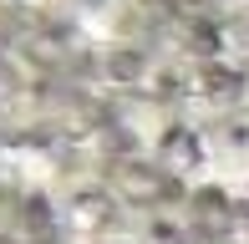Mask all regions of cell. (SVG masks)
Returning <instances> with one entry per match:
<instances>
[{"mask_svg":"<svg viewBox=\"0 0 249 244\" xmlns=\"http://www.w3.org/2000/svg\"><path fill=\"white\" fill-rule=\"evenodd\" d=\"M209 173L224 178V173H239L249 168V107H234V112H219L209 122Z\"/></svg>","mask_w":249,"mask_h":244,"instance_id":"cell-1","label":"cell"},{"mask_svg":"<svg viewBox=\"0 0 249 244\" xmlns=\"http://www.w3.org/2000/svg\"><path fill=\"white\" fill-rule=\"evenodd\" d=\"M244 107H249V92H244Z\"/></svg>","mask_w":249,"mask_h":244,"instance_id":"cell-3","label":"cell"},{"mask_svg":"<svg viewBox=\"0 0 249 244\" xmlns=\"http://www.w3.org/2000/svg\"><path fill=\"white\" fill-rule=\"evenodd\" d=\"M224 183H229L234 193H239L244 204H249V168H239V173H224Z\"/></svg>","mask_w":249,"mask_h":244,"instance_id":"cell-2","label":"cell"}]
</instances>
